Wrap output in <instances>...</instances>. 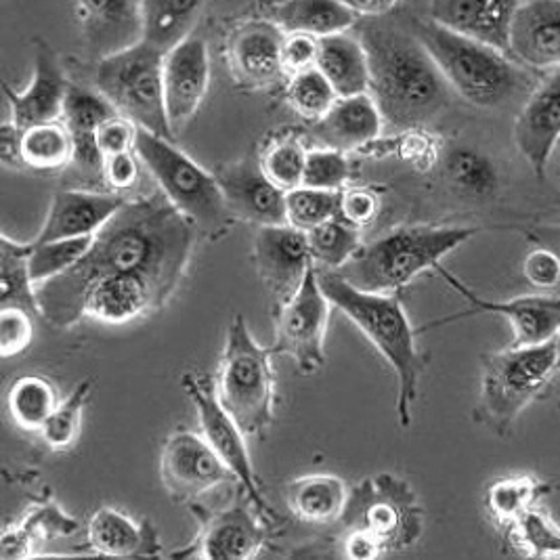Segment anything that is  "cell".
I'll return each instance as SVG.
<instances>
[{"label": "cell", "mask_w": 560, "mask_h": 560, "mask_svg": "<svg viewBox=\"0 0 560 560\" xmlns=\"http://www.w3.org/2000/svg\"><path fill=\"white\" fill-rule=\"evenodd\" d=\"M168 301L171 294L145 278H107L89 290L84 299V317L120 326L160 311Z\"/></svg>", "instance_id": "cell-24"}, {"label": "cell", "mask_w": 560, "mask_h": 560, "mask_svg": "<svg viewBox=\"0 0 560 560\" xmlns=\"http://www.w3.org/2000/svg\"><path fill=\"white\" fill-rule=\"evenodd\" d=\"M506 535L529 559H560V525L541 506L527 510Z\"/></svg>", "instance_id": "cell-40"}, {"label": "cell", "mask_w": 560, "mask_h": 560, "mask_svg": "<svg viewBox=\"0 0 560 560\" xmlns=\"http://www.w3.org/2000/svg\"><path fill=\"white\" fill-rule=\"evenodd\" d=\"M91 393H93V383L84 381V383L78 384L68 399L59 401V406L52 411L47 424L40 429L45 443L51 450L63 452L77 443L80 431H82V413H84Z\"/></svg>", "instance_id": "cell-44"}, {"label": "cell", "mask_w": 560, "mask_h": 560, "mask_svg": "<svg viewBox=\"0 0 560 560\" xmlns=\"http://www.w3.org/2000/svg\"><path fill=\"white\" fill-rule=\"evenodd\" d=\"M539 244H541V246H548V248H552V250H557L560 255V237L559 240H555V237H552V240H539Z\"/></svg>", "instance_id": "cell-57"}, {"label": "cell", "mask_w": 560, "mask_h": 560, "mask_svg": "<svg viewBox=\"0 0 560 560\" xmlns=\"http://www.w3.org/2000/svg\"><path fill=\"white\" fill-rule=\"evenodd\" d=\"M523 276L534 288L550 290L560 283V255L548 246H537L523 260Z\"/></svg>", "instance_id": "cell-51"}, {"label": "cell", "mask_w": 560, "mask_h": 560, "mask_svg": "<svg viewBox=\"0 0 560 560\" xmlns=\"http://www.w3.org/2000/svg\"><path fill=\"white\" fill-rule=\"evenodd\" d=\"M183 386L187 390V395L191 397L196 411H198V420L202 427V434L206 441L210 443V447L219 454V458L223 459L230 466L231 472L235 475L240 487L246 491V495L253 500L256 510L262 514L273 516V510L267 506L260 487L256 481L255 468L248 456V447L244 441V431L237 427V422L231 418L225 408L219 404L217 393H212L210 384L206 378H200L196 374H187L183 378Z\"/></svg>", "instance_id": "cell-14"}, {"label": "cell", "mask_w": 560, "mask_h": 560, "mask_svg": "<svg viewBox=\"0 0 560 560\" xmlns=\"http://www.w3.org/2000/svg\"><path fill=\"white\" fill-rule=\"evenodd\" d=\"M328 78L338 97L370 93V61L359 36L351 32L319 38V57L315 66Z\"/></svg>", "instance_id": "cell-30"}, {"label": "cell", "mask_w": 560, "mask_h": 560, "mask_svg": "<svg viewBox=\"0 0 560 560\" xmlns=\"http://www.w3.org/2000/svg\"><path fill=\"white\" fill-rule=\"evenodd\" d=\"M349 529H368L386 552L406 550L422 535V509L413 489L395 475L365 479L349 493L342 518Z\"/></svg>", "instance_id": "cell-10"}, {"label": "cell", "mask_w": 560, "mask_h": 560, "mask_svg": "<svg viewBox=\"0 0 560 560\" xmlns=\"http://www.w3.org/2000/svg\"><path fill=\"white\" fill-rule=\"evenodd\" d=\"M330 299L317 280L313 265L296 296L276 313L273 353L292 357L301 374H315L326 363V331L330 319Z\"/></svg>", "instance_id": "cell-11"}, {"label": "cell", "mask_w": 560, "mask_h": 560, "mask_svg": "<svg viewBox=\"0 0 560 560\" xmlns=\"http://www.w3.org/2000/svg\"><path fill=\"white\" fill-rule=\"evenodd\" d=\"M114 114L118 112L100 91L95 93L80 86L70 89L61 120L74 141L72 166L84 180H103V155L97 148V130Z\"/></svg>", "instance_id": "cell-26"}, {"label": "cell", "mask_w": 560, "mask_h": 560, "mask_svg": "<svg viewBox=\"0 0 560 560\" xmlns=\"http://www.w3.org/2000/svg\"><path fill=\"white\" fill-rule=\"evenodd\" d=\"M349 180H351V164L347 160V152L331 150V148L306 152L303 185L342 191Z\"/></svg>", "instance_id": "cell-47"}, {"label": "cell", "mask_w": 560, "mask_h": 560, "mask_svg": "<svg viewBox=\"0 0 560 560\" xmlns=\"http://www.w3.org/2000/svg\"><path fill=\"white\" fill-rule=\"evenodd\" d=\"M359 38L370 61V95L386 125L413 130L447 107L452 89L413 32L372 22Z\"/></svg>", "instance_id": "cell-2"}, {"label": "cell", "mask_w": 560, "mask_h": 560, "mask_svg": "<svg viewBox=\"0 0 560 560\" xmlns=\"http://www.w3.org/2000/svg\"><path fill=\"white\" fill-rule=\"evenodd\" d=\"M253 256L260 281L273 299V311L296 296L308 269L315 265L306 231L288 223L258 228Z\"/></svg>", "instance_id": "cell-16"}, {"label": "cell", "mask_w": 560, "mask_h": 560, "mask_svg": "<svg viewBox=\"0 0 560 560\" xmlns=\"http://www.w3.org/2000/svg\"><path fill=\"white\" fill-rule=\"evenodd\" d=\"M384 118L370 93L338 97L330 112L315 122V137L331 150L353 152L383 132Z\"/></svg>", "instance_id": "cell-27"}, {"label": "cell", "mask_w": 560, "mask_h": 560, "mask_svg": "<svg viewBox=\"0 0 560 560\" xmlns=\"http://www.w3.org/2000/svg\"><path fill=\"white\" fill-rule=\"evenodd\" d=\"M340 2L347 4L351 11H355L359 18H365V20L383 18L386 13H390L393 7L397 4V0H340Z\"/></svg>", "instance_id": "cell-56"}, {"label": "cell", "mask_w": 560, "mask_h": 560, "mask_svg": "<svg viewBox=\"0 0 560 560\" xmlns=\"http://www.w3.org/2000/svg\"><path fill=\"white\" fill-rule=\"evenodd\" d=\"M317 280L331 305L340 308L388 361L397 378V418L404 429L411 424V408L418 399L427 355L416 345V330L397 294L363 292L336 271L317 269Z\"/></svg>", "instance_id": "cell-3"}, {"label": "cell", "mask_w": 560, "mask_h": 560, "mask_svg": "<svg viewBox=\"0 0 560 560\" xmlns=\"http://www.w3.org/2000/svg\"><path fill=\"white\" fill-rule=\"evenodd\" d=\"M84 43L100 57L141 40V0H78Z\"/></svg>", "instance_id": "cell-25"}, {"label": "cell", "mask_w": 560, "mask_h": 560, "mask_svg": "<svg viewBox=\"0 0 560 560\" xmlns=\"http://www.w3.org/2000/svg\"><path fill=\"white\" fill-rule=\"evenodd\" d=\"M510 57L532 70H559L560 0H523L512 24Z\"/></svg>", "instance_id": "cell-22"}, {"label": "cell", "mask_w": 560, "mask_h": 560, "mask_svg": "<svg viewBox=\"0 0 560 560\" xmlns=\"http://www.w3.org/2000/svg\"><path fill=\"white\" fill-rule=\"evenodd\" d=\"M386 552L383 541L368 529H349L345 539L347 559L374 560Z\"/></svg>", "instance_id": "cell-54"}, {"label": "cell", "mask_w": 560, "mask_h": 560, "mask_svg": "<svg viewBox=\"0 0 560 560\" xmlns=\"http://www.w3.org/2000/svg\"><path fill=\"white\" fill-rule=\"evenodd\" d=\"M285 32L278 24L253 22L240 27L231 38L233 74L244 84L265 86L283 72L281 45Z\"/></svg>", "instance_id": "cell-28"}, {"label": "cell", "mask_w": 560, "mask_h": 560, "mask_svg": "<svg viewBox=\"0 0 560 560\" xmlns=\"http://www.w3.org/2000/svg\"><path fill=\"white\" fill-rule=\"evenodd\" d=\"M276 20L285 34L301 32L326 38L351 32L359 15L340 0H283L276 11Z\"/></svg>", "instance_id": "cell-33"}, {"label": "cell", "mask_w": 560, "mask_h": 560, "mask_svg": "<svg viewBox=\"0 0 560 560\" xmlns=\"http://www.w3.org/2000/svg\"><path fill=\"white\" fill-rule=\"evenodd\" d=\"M34 313L22 306H0V355L4 359L26 353L34 340Z\"/></svg>", "instance_id": "cell-48"}, {"label": "cell", "mask_w": 560, "mask_h": 560, "mask_svg": "<svg viewBox=\"0 0 560 560\" xmlns=\"http://www.w3.org/2000/svg\"><path fill=\"white\" fill-rule=\"evenodd\" d=\"M91 548L107 559H155L162 552L160 539L148 521L135 523L114 509H100L89 521Z\"/></svg>", "instance_id": "cell-29"}, {"label": "cell", "mask_w": 560, "mask_h": 560, "mask_svg": "<svg viewBox=\"0 0 560 560\" xmlns=\"http://www.w3.org/2000/svg\"><path fill=\"white\" fill-rule=\"evenodd\" d=\"M342 191L301 185L285 194V221L301 231H311L340 217Z\"/></svg>", "instance_id": "cell-41"}, {"label": "cell", "mask_w": 560, "mask_h": 560, "mask_svg": "<svg viewBox=\"0 0 560 560\" xmlns=\"http://www.w3.org/2000/svg\"><path fill=\"white\" fill-rule=\"evenodd\" d=\"M72 84L63 74V68L51 47L43 40L34 43V74L24 91L15 93L4 84L9 103V118L18 127L30 128L45 122H55L63 116L66 100Z\"/></svg>", "instance_id": "cell-19"}, {"label": "cell", "mask_w": 560, "mask_h": 560, "mask_svg": "<svg viewBox=\"0 0 560 560\" xmlns=\"http://www.w3.org/2000/svg\"><path fill=\"white\" fill-rule=\"evenodd\" d=\"M139 127L122 114H114L97 130V148L103 158L116 153L135 152Z\"/></svg>", "instance_id": "cell-50"}, {"label": "cell", "mask_w": 560, "mask_h": 560, "mask_svg": "<svg viewBox=\"0 0 560 560\" xmlns=\"http://www.w3.org/2000/svg\"><path fill=\"white\" fill-rule=\"evenodd\" d=\"M32 242H13L9 235L0 237V306H22L36 317L40 306L36 288L30 278Z\"/></svg>", "instance_id": "cell-36"}, {"label": "cell", "mask_w": 560, "mask_h": 560, "mask_svg": "<svg viewBox=\"0 0 560 560\" xmlns=\"http://www.w3.org/2000/svg\"><path fill=\"white\" fill-rule=\"evenodd\" d=\"M208 0H141V40L153 49L173 51L185 43Z\"/></svg>", "instance_id": "cell-31"}, {"label": "cell", "mask_w": 560, "mask_h": 560, "mask_svg": "<svg viewBox=\"0 0 560 560\" xmlns=\"http://www.w3.org/2000/svg\"><path fill=\"white\" fill-rule=\"evenodd\" d=\"M445 175L458 194L475 200L491 198L500 187L495 162L487 153L468 145H459L447 152Z\"/></svg>", "instance_id": "cell-37"}, {"label": "cell", "mask_w": 560, "mask_h": 560, "mask_svg": "<svg viewBox=\"0 0 560 560\" xmlns=\"http://www.w3.org/2000/svg\"><path fill=\"white\" fill-rule=\"evenodd\" d=\"M164 52L139 40L122 51L100 59L97 91L114 109L143 130L175 139L166 114Z\"/></svg>", "instance_id": "cell-9"}, {"label": "cell", "mask_w": 560, "mask_h": 560, "mask_svg": "<svg viewBox=\"0 0 560 560\" xmlns=\"http://www.w3.org/2000/svg\"><path fill=\"white\" fill-rule=\"evenodd\" d=\"M288 102L306 120L319 122L338 102V93L317 68H308L290 80Z\"/></svg>", "instance_id": "cell-45"}, {"label": "cell", "mask_w": 560, "mask_h": 560, "mask_svg": "<svg viewBox=\"0 0 560 560\" xmlns=\"http://www.w3.org/2000/svg\"><path fill=\"white\" fill-rule=\"evenodd\" d=\"M141 158L137 152L116 153L103 158V180L116 191H125L137 185L139 180Z\"/></svg>", "instance_id": "cell-53"}, {"label": "cell", "mask_w": 560, "mask_h": 560, "mask_svg": "<svg viewBox=\"0 0 560 560\" xmlns=\"http://www.w3.org/2000/svg\"><path fill=\"white\" fill-rule=\"evenodd\" d=\"M127 205L120 194H102L86 189H63L52 196L49 214L40 233L32 240L45 244L68 237L97 235L103 225Z\"/></svg>", "instance_id": "cell-23"}, {"label": "cell", "mask_w": 560, "mask_h": 560, "mask_svg": "<svg viewBox=\"0 0 560 560\" xmlns=\"http://www.w3.org/2000/svg\"><path fill=\"white\" fill-rule=\"evenodd\" d=\"M273 349L260 347L244 315H233L217 378V399L246 436H262L273 424Z\"/></svg>", "instance_id": "cell-8"}, {"label": "cell", "mask_w": 560, "mask_h": 560, "mask_svg": "<svg viewBox=\"0 0 560 560\" xmlns=\"http://www.w3.org/2000/svg\"><path fill=\"white\" fill-rule=\"evenodd\" d=\"M198 230L158 189L127 200L95 235L89 253L66 273L36 285L43 319L72 328L84 319V299L97 281L137 276L171 296L187 273Z\"/></svg>", "instance_id": "cell-1"}, {"label": "cell", "mask_w": 560, "mask_h": 560, "mask_svg": "<svg viewBox=\"0 0 560 560\" xmlns=\"http://www.w3.org/2000/svg\"><path fill=\"white\" fill-rule=\"evenodd\" d=\"M479 228L466 225H408L363 246L336 273L363 292L395 294L409 281L466 244Z\"/></svg>", "instance_id": "cell-4"}, {"label": "cell", "mask_w": 560, "mask_h": 560, "mask_svg": "<svg viewBox=\"0 0 560 560\" xmlns=\"http://www.w3.org/2000/svg\"><path fill=\"white\" fill-rule=\"evenodd\" d=\"M306 237L315 267H322L326 271L342 269L361 248L359 228L351 225L342 217L306 231Z\"/></svg>", "instance_id": "cell-39"}, {"label": "cell", "mask_w": 560, "mask_h": 560, "mask_svg": "<svg viewBox=\"0 0 560 560\" xmlns=\"http://www.w3.org/2000/svg\"><path fill=\"white\" fill-rule=\"evenodd\" d=\"M95 235L86 237H68V240H55L45 244L32 242L30 253V278L34 285H40L45 281L52 280L68 269H72L82 256L89 253Z\"/></svg>", "instance_id": "cell-42"}, {"label": "cell", "mask_w": 560, "mask_h": 560, "mask_svg": "<svg viewBox=\"0 0 560 560\" xmlns=\"http://www.w3.org/2000/svg\"><path fill=\"white\" fill-rule=\"evenodd\" d=\"M265 175L285 194L301 187L305 180L306 152L294 139H281L260 158Z\"/></svg>", "instance_id": "cell-46"}, {"label": "cell", "mask_w": 560, "mask_h": 560, "mask_svg": "<svg viewBox=\"0 0 560 560\" xmlns=\"http://www.w3.org/2000/svg\"><path fill=\"white\" fill-rule=\"evenodd\" d=\"M210 86V57L205 40L189 36L164 57L166 114L173 130L185 127L200 109Z\"/></svg>", "instance_id": "cell-20"}, {"label": "cell", "mask_w": 560, "mask_h": 560, "mask_svg": "<svg viewBox=\"0 0 560 560\" xmlns=\"http://www.w3.org/2000/svg\"><path fill=\"white\" fill-rule=\"evenodd\" d=\"M512 137L535 177L546 178L548 164L560 141V68L552 70L532 91L514 120Z\"/></svg>", "instance_id": "cell-17"}, {"label": "cell", "mask_w": 560, "mask_h": 560, "mask_svg": "<svg viewBox=\"0 0 560 560\" xmlns=\"http://www.w3.org/2000/svg\"><path fill=\"white\" fill-rule=\"evenodd\" d=\"M411 32L431 52L450 89L464 102L493 109L516 97L529 82L527 68L506 52L456 34L434 22H413Z\"/></svg>", "instance_id": "cell-5"}, {"label": "cell", "mask_w": 560, "mask_h": 560, "mask_svg": "<svg viewBox=\"0 0 560 560\" xmlns=\"http://www.w3.org/2000/svg\"><path fill=\"white\" fill-rule=\"evenodd\" d=\"M217 180L223 189L235 219L255 223L258 228L285 225V191L265 175L260 160L244 158L217 171Z\"/></svg>", "instance_id": "cell-18"}, {"label": "cell", "mask_w": 560, "mask_h": 560, "mask_svg": "<svg viewBox=\"0 0 560 560\" xmlns=\"http://www.w3.org/2000/svg\"><path fill=\"white\" fill-rule=\"evenodd\" d=\"M135 152L160 191L194 223L200 235L219 240L230 231L235 217L214 175L180 152L171 139L143 128H139Z\"/></svg>", "instance_id": "cell-7"}, {"label": "cell", "mask_w": 560, "mask_h": 560, "mask_svg": "<svg viewBox=\"0 0 560 560\" xmlns=\"http://www.w3.org/2000/svg\"><path fill=\"white\" fill-rule=\"evenodd\" d=\"M557 489H560V485L535 475L502 477L487 487L485 509L498 527L509 532L527 510L539 506V502Z\"/></svg>", "instance_id": "cell-34"}, {"label": "cell", "mask_w": 560, "mask_h": 560, "mask_svg": "<svg viewBox=\"0 0 560 560\" xmlns=\"http://www.w3.org/2000/svg\"><path fill=\"white\" fill-rule=\"evenodd\" d=\"M59 406L52 384L43 376H24L9 390V411L15 424L24 431H38L47 424Z\"/></svg>", "instance_id": "cell-38"}, {"label": "cell", "mask_w": 560, "mask_h": 560, "mask_svg": "<svg viewBox=\"0 0 560 560\" xmlns=\"http://www.w3.org/2000/svg\"><path fill=\"white\" fill-rule=\"evenodd\" d=\"M285 502L299 521L308 525H330L342 518L349 491L338 477L308 475L288 483Z\"/></svg>", "instance_id": "cell-32"}, {"label": "cell", "mask_w": 560, "mask_h": 560, "mask_svg": "<svg viewBox=\"0 0 560 560\" xmlns=\"http://www.w3.org/2000/svg\"><path fill=\"white\" fill-rule=\"evenodd\" d=\"M250 498L231 504L230 509L208 512L191 506L200 518V534L196 541L175 559L248 560L255 559L267 541V527L255 514Z\"/></svg>", "instance_id": "cell-13"}, {"label": "cell", "mask_w": 560, "mask_h": 560, "mask_svg": "<svg viewBox=\"0 0 560 560\" xmlns=\"http://www.w3.org/2000/svg\"><path fill=\"white\" fill-rule=\"evenodd\" d=\"M319 38L301 32H288L281 45V68L290 77L317 66Z\"/></svg>", "instance_id": "cell-49"}, {"label": "cell", "mask_w": 560, "mask_h": 560, "mask_svg": "<svg viewBox=\"0 0 560 560\" xmlns=\"http://www.w3.org/2000/svg\"><path fill=\"white\" fill-rule=\"evenodd\" d=\"M22 162L24 168L52 173L72 166L74 141L63 120L45 122L22 130Z\"/></svg>", "instance_id": "cell-35"}, {"label": "cell", "mask_w": 560, "mask_h": 560, "mask_svg": "<svg viewBox=\"0 0 560 560\" xmlns=\"http://www.w3.org/2000/svg\"><path fill=\"white\" fill-rule=\"evenodd\" d=\"M0 158L7 166L24 168L22 162V128L18 127L11 118L0 127Z\"/></svg>", "instance_id": "cell-55"}, {"label": "cell", "mask_w": 560, "mask_h": 560, "mask_svg": "<svg viewBox=\"0 0 560 560\" xmlns=\"http://www.w3.org/2000/svg\"><path fill=\"white\" fill-rule=\"evenodd\" d=\"M160 475L168 495L178 504H189L219 485L237 483L230 466L219 458L205 436L194 433H175L166 439Z\"/></svg>", "instance_id": "cell-15"}, {"label": "cell", "mask_w": 560, "mask_h": 560, "mask_svg": "<svg viewBox=\"0 0 560 560\" xmlns=\"http://www.w3.org/2000/svg\"><path fill=\"white\" fill-rule=\"evenodd\" d=\"M436 273L447 281L459 296L470 305L468 311H462L456 315L436 319L433 324L420 328V331L433 330L441 328L445 324L458 322L464 317L477 315V313H493L500 315L504 319H509L512 331H514V340L510 347H535V345H544L557 338L560 330V296H516L510 301H485L479 294H475L468 285H464L462 281L452 276L447 269L439 267Z\"/></svg>", "instance_id": "cell-12"}, {"label": "cell", "mask_w": 560, "mask_h": 560, "mask_svg": "<svg viewBox=\"0 0 560 560\" xmlns=\"http://www.w3.org/2000/svg\"><path fill=\"white\" fill-rule=\"evenodd\" d=\"M555 342H557V365H559V372H560V330L559 334H557V338H555ZM560 408V404H559Z\"/></svg>", "instance_id": "cell-58"}, {"label": "cell", "mask_w": 560, "mask_h": 560, "mask_svg": "<svg viewBox=\"0 0 560 560\" xmlns=\"http://www.w3.org/2000/svg\"><path fill=\"white\" fill-rule=\"evenodd\" d=\"M523 0H431V22L510 55V34Z\"/></svg>", "instance_id": "cell-21"}, {"label": "cell", "mask_w": 560, "mask_h": 560, "mask_svg": "<svg viewBox=\"0 0 560 560\" xmlns=\"http://www.w3.org/2000/svg\"><path fill=\"white\" fill-rule=\"evenodd\" d=\"M381 210V198L372 189L363 187H351L342 189V202H340V217L349 221L355 228L370 225Z\"/></svg>", "instance_id": "cell-52"}, {"label": "cell", "mask_w": 560, "mask_h": 560, "mask_svg": "<svg viewBox=\"0 0 560 560\" xmlns=\"http://www.w3.org/2000/svg\"><path fill=\"white\" fill-rule=\"evenodd\" d=\"M78 529L74 518L66 516L57 506H43L36 509L15 532H7L2 535V559H24L30 555L34 534H43L45 537L55 534L70 535Z\"/></svg>", "instance_id": "cell-43"}, {"label": "cell", "mask_w": 560, "mask_h": 560, "mask_svg": "<svg viewBox=\"0 0 560 560\" xmlns=\"http://www.w3.org/2000/svg\"><path fill=\"white\" fill-rule=\"evenodd\" d=\"M481 370V395L475 418L498 436H506L518 416L535 399L544 397L552 376L559 372L557 342L485 353Z\"/></svg>", "instance_id": "cell-6"}]
</instances>
